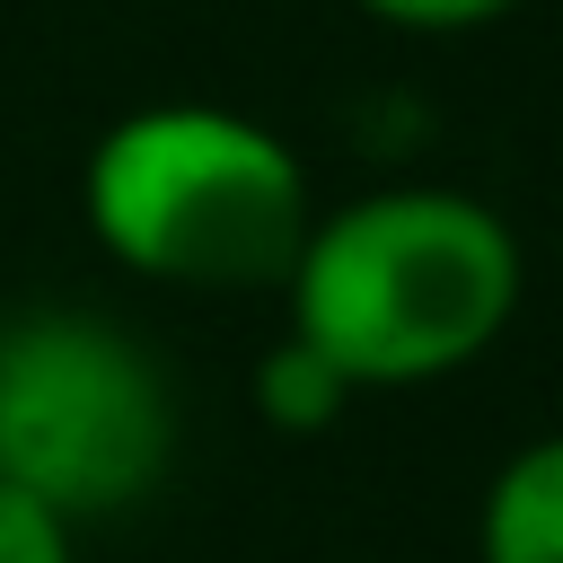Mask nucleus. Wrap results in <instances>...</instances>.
I'll return each instance as SVG.
<instances>
[{
  "mask_svg": "<svg viewBox=\"0 0 563 563\" xmlns=\"http://www.w3.org/2000/svg\"><path fill=\"white\" fill-rule=\"evenodd\" d=\"M528 255L519 229L457 185H378L343 211H317L282 308L361 396L369 387H431L457 378L501 343L519 317Z\"/></svg>",
  "mask_w": 563,
  "mask_h": 563,
  "instance_id": "1",
  "label": "nucleus"
},
{
  "mask_svg": "<svg viewBox=\"0 0 563 563\" xmlns=\"http://www.w3.org/2000/svg\"><path fill=\"white\" fill-rule=\"evenodd\" d=\"M79 211L123 273L176 290H282L317 220L299 150L273 123L202 97L106 123L79 167Z\"/></svg>",
  "mask_w": 563,
  "mask_h": 563,
  "instance_id": "2",
  "label": "nucleus"
},
{
  "mask_svg": "<svg viewBox=\"0 0 563 563\" xmlns=\"http://www.w3.org/2000/svg\"><path fill=\"white\" fill-rule=\"evenodd\" d=\"M176 457V396L141 334L88 308L0 317V484L44 510H132Z\"/></svg>",
  "mask_w": 563,
  "mask_h": 563,
  "instance_id": "3",
  "label": "nucleus"
},
{
  "mask_svg": "<svg viewBox=\"0 0 563 563\" xmlns=\"http://www.w3.org/2000/svg\"><path fill=\"white\" fill-rule=\"evenodd\" d=\"M475 563H563V431L519 440L475 510Z\"/></svg>",
  "mask_w": 563,
  "mask_h": 563,
  "instance_id": "4",
  "label": "nucleus"
},
{
  "mask_svg": "<svg viewBox=\"0 0 563 563\" xmlns=\"http://www.w3.org/2000/svg\"><path fill=\"white\" fill-rule=\"evenodd\" d=\"M246 396H255V413H264V431H282V440H317V431H334L343 413H352V378L308 343V334H282L264 361H255V378H246Z\"/></svg>",
  "mask_w": 563,
  "mask_h": 563,
  "instance_id": "5",
  "label": "nucleus"
},
{
  "mask_svg": "<svg viewBox=\"0 0 563 563\" xmlns=\"http://www.w3.org/2000/svg\"><path fill=\"white\" fill-rule=\"evenodd\" d=\"M0 563H79V528L35 493L0 484Z\"/></svg>",
  "mask_w": 563,
  "mask_h": 563,
  "instance_id": "6",
  "label": "nucleus"
},
{
  "mask_svg": "<svg viewBox=\"0 0 563 563\" xmlns=\"http://www.w3.org/2000/svg\"><path fill=\"white\" fill-rule=\"evenodd\" d=\"M352 9H369L378 26H405V35H475V26L510 18L519 0H352Z\"/></svg>",
  "mask_w": 563,
  "mask_h": 563,
  "instance_id": "7",
  "label": "nucleus"
}]
</instances>
